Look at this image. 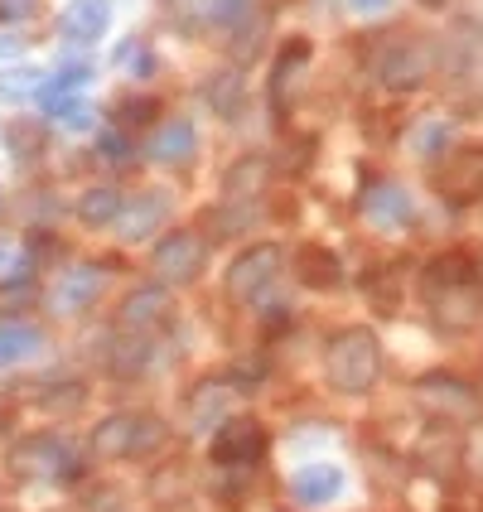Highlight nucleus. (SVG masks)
Wrapping results in <instances>:
<instances>
[{"instance_id":"obj_34","label":"nucleus","mask_w":483,"mask_h":512,"mask_svg":"<svg viewBox=\"0 0 483 512\" xmlns=\"http://www.w3.org/2000/svg\"><path fill=\"white\" fill-rule=\"evenodd\" d=\"M112 512H131V508H112Z\"/></svg>"},{"instance_id":"obj_14","label":"nucleus","mask_w":483,"mask_h":512,"mask_svg":"<svg viewBox=\"0 0 483 512\" xmlns=\"http://www.w3.org/2000/svg\"><path fill=\"white\" fill-rule=\"evenodd\" d=\"M363 218L382 232L406 228L411 223V194L401 184H392V179H382V184H372L368 194H363Z\"/></svg>"},{"instance_id":"obj_2","label":"nucleus","mask_w":483,"mask_h":512,"mask_svg":"<svg viewBox=\"0 0 483 512\" xmlns=\"http://www.w3.org/2000/svg\"><path fill=\"white\" fill-rule=\"evenodd\" d=\"M382 372V343L372 329H343L324 353V377L343 397H363Z\"/></svg>"},{"instance_id":"obj_9","label":"nucleus","mask_w":483,"mask_h":512,"mask_svg":"<svg viewBox=\"0 0 483 512\" xmlns=\"http://www.w3.org/2000/svg\"><path fill=\"white\" fill-rule=\"evenodd\" d=\"M343 493H348V474H343L339 464H329V459L300 464L295 479H290V498L300 508H329V503H339Z\"/></svg>"},{"instance_id":"obj_6","label":"nucleus","mask_w":483,"mask_h":512,"mask_svg":"<svg viewBox=\"0 0 483 512\" xmlns=\"http://www.w3.org/2000/svg\"><path fill=\"white\" fill-rule=\"evenodd\" d=\"M416 397L426 406L430 416H440V421H474L479 416V392L469 387V382H459L450 372H430L416 382Z\"/></svg>"},{"instance_id":"obj_16","label":"nucleus","mask_w":483,"mask_h":512,"mask_svg":"<svg viewBox=\"0 0 483 512\" xmlns=\"http://www.w3.org/2000/svg\"><path fill=\"white\" fill-rule=\"evenodd\" d=\"M102 266H73V271H63V281L54 285V310L58 314H78L83 305H92L97 295H102Z\"/></svg>"},{"instance_id":"obj_8","label":"nucleus","mask_w":483,"mask_h":512,"mask_svg":"<svg viewBox=\"0 0 483 512\" xmlns=\"http://www.w3.org/2000/svg\"><path fill=\"white\" fill-rule=\"evenodd\" d=\"M261 450H266V435L247 416H228L213 430V464H223V469H252Z\"/></svg>"},{"instance_id":"obj_12","label":"nucleus","mask_w":483,"mask_h":512,"mask_svg":"<svg viewBox=\"0 0 483 512\" xmlns=\"http://www.w3.org/2000/svg\"><path fill=\"white\" fill-rule=\"evenodd\" d=\"M165 218H170V194H165V189H145V194H136L131 203H121L116 232H121V242H145Z\"/></svg>"},{"instance_id":"obj_7","label":"nucleus","mask_w":483,"mask_h":512,"mask_svg":"<svg viewBox=\"0 0 483 512\" xmlns=\"http://www.w3.org/2000/svg\"><path fill=\"white\" fill-rule=\"evenodd\" d=\"M155 276L160 281H170V285H184V281H194L203 266H208V242H203L199 232H170L160 247H155Z\"/></svg>"},{"instance_id":"obj_22","label":"nucleus","mask_w":483,"mask_h":512,"mask_svg":"<svg viewBox=\"0 0 483 512\" xmlns=\"http://www.w3.org/2000/svg\"><path fill=\"white\" fill-rule=\"evenodd\" d=\"M121 189L116 184H92L83 199H78V218H83L87 228H107V223H116V213H121Z\"/></svg>"},{"instance_id":"obj_23","label":"nucleus","mask_w":483,"mask_h":512,"mask_svg":"<svg viewBox=\"0 0 483 512\" xmlns=\"http://www.w3.org/2000/svg\"><path fill=\"white\" fill-rule=\"evenodd\" d=\"M300 281L324 290V285H339L343 271H339V256L324 252V247H300Z\"/></svg>"},{"instance_id":"obj_10","label":"nucleus","mask_w":483,"mask_h":512,"mask_svg":"<svg viewBox=\"0 0 483 512\" xmlns=\"http://www.w3.org/2000/svg\"><path fill=\"white\" fill-rule=\"evenodd\" d=\"M170 290L165 285H136L131 295H126V305H121V329L126 334H155V329H165L170 324Z\"/></svg>"},{"instance_id":"obj_20","label":"nucleus","mask_w":483,"mask_h":512,"mask_svg":"<svg viewBox=\"0 0 483 512\" xmlns=\"http://www.w3.org/2000/svg\"><path fill=\"white\" fill-rule=\"evenodd\" d=\"M44 348V334L25 324V319H5L0 324V368H15V363H25Z\"/></svg>"},{"instance_id":"obj_30","label":"nucleus","mask_w":483,"mask_h":512,"mask_svg":"<svg viewBox=\"0 0 483 512\" xmlns=\"http://www.w3.org/2000/svg\"><path fill=\"white\" fill-rule=\"evenodd\" d=\"M464 459H469V469L483 479V426L469 430V445H464Z\"/></svg>"},{"instance_id":"obj_17","label":"nucleus","mask_w":483,"mask_h":512,"mask_svg":"<svg viewBox=\"0 0 483 512\" xmlns=\"http://www.w3.org/2000/svg\"><path fill=\"white\" fill-rule=\"evenodd\" d=\"M445 68H450V78H483V29L479 25H459L445 39Z\"/></svg>"},{"instance_id":"obj_33","label":"nucleus","mask_w":483,"mask_h":512,"mask_svg":"<svg viewBox=\"0 0 483 512\" xmlns=\"http://www.w3.org/2000/svg\"><path fill=\"white\" fill-rule=\"evenodd\" d=\"M102 155L107 160H126V141L121 136H102Z\"/></svg>"},{"instance_id":"obj_19","label":"nucleus","mask_w":483,"mask_h":512,"mask_svg":"<svg viewBox=\"0 0 483 512\" xmlns=\"http://www.w3.org/2000/svg\"><path fill=\"white\" fill-rule=\"evenodd\" d=\"M266 174H271L266 155H242V160H237V165L223 174V194H228V203L256 199V194L266 189Z\"/></svg>"},{"instance_id":"obj_27","label":"nucleus","mask_w":483,"mask_h":512,"mask_svg":"<svg viewBox=\"0 0 483 512\" xmlns=\"http://www.w3.org/2000/svg\"><path fill=\"white\" fill-rule=\"evenodd\" d=\"M39 87V68H10L0 73V97H29Z\"/></svg>"},{"instance_id":"obj_3","label":"nucleus","mask_w":483,"mask_h":512,"mask_svg":"<svg viewBox=\"0 0 483 512\" xmlns=\"http://www.w3.org/2000/svg\"><path fill=\"white\" fill-rule=\"evenodd\" d=\"M165 426L145 411H116L102 426L92 430V459H131L160 445Z\"/></svg>"},{"instance_id":"obj_29","label":"nucleus","mask_w":483,"mask_h":512,"mask_svg":"<svg viewBox=\"0 0 483 512\" xmlns=\"http://www.w3.org/2000/svg\"><path fill=\"white\" fill-rule=\"evenodd\" d=\"M247 5L252 0H208V15L213 20H237V15H247Z\"/></svg>"},{"instance_id":"obj_5","label":"nucleus","mask_w":483,"mask_h":512,"mask_svg":"<svg viewBox=\"0 0 483 512\" xmlns=\"http://www.w3.org/2000/svg\"><path fill=\"white\" fill-rule=\"evenodd\" d=\"M281 261L285 252L276 247V242H261V247H247V252L237 256L228 266V281H223V290H228V300H256L266 285L281 276Z\"/></svg>"},{"instance_id":"obj_15","label":"nucleus","mask_w":483,"mask_h":512,"mask_svg":"<svg viewBox=\"0 0 483 512\" xmlns=\"http://www.w3.org/2000/svg\"><path fill=\"white\" fill-rule=\"evenodd\" d=\"M58 29L73 39V44H92L112 29V0H68Z\"/></svg>"},{"instance_id":"obj_18","label":"nucleus","mask_w":483,"mask_h":512,"mask_svg":"<svg viewBox=\"0 0 483 512\" xmlns=\"http://www.w3.org/2000/svg\"><path fill=\"white\" fill-rule=\"evenodd\" d=\"M194 150H199V131H194V121H189V116L165 121V126L155 131V141H150V155H155L160 165H184Z\"/></svg>"},{"instance_id":"obj_13","label":"nucleus","mask_w":483,"mask_h":512,"mask_svg":"<svg viewBox=\"0 0 483 512\" xmlns=\"http://www.w3.org/2000/svg\"><path fill=\"white\" fill-rule=\"evenodd\" d=\"M232 401H237V387L232 382H199L189 401H184V426L189 430H218L228 421Z\"/></svg>"},{"instance_id":"obj_26","label":"nucleus","mask_w":483,"mask_h":512,"mask_svg":"<svg viewBox=\"0 0 483 512\" xmlns=\"http://www.w3.org/2000/svg\"><path fill=\"white\" fill-rule=\"evenodd\" d=\"M450 136H455L450 121H426V126L411 136V145H416V155H440V150L450 145Z\"/></svg>"},{"instance_id":"obj_24","label":"nucleus","mask_w":483,"mask_h":512,"mask_svg":"<svg viewBox=\"0 0 483 512\" xmlns=\"http://www.w3.org/2000/svg\"><path fill=\"white\" fill-rule=\"evenodd\" d=\"M237 92H242V78H237L232 68H223L218 78H208V83H203V97H208L218 112H232V107H237Z\"/></svg>"},{"instance_id":"obj_32","label":"nucleus","mask_w":483,"mask_h":512,"mask_svg":"<svg viewBox=\"0 0 483 512\" xmlns=\"http://www.w3.org/2000/svg\"><path fill=\"white\" fill-rule=\"evenodd\" d=\"M392 5H397V0H348L353 15H387Z\"/></svg>"},{"instance_id":"obj_1","label":"nucleus","mask_w":483,"mask_h":512,"mask_svg":"<svg viewBox=\"0 0 483 512\" xmlns=\"http://www.w3.org/2000/svg\"><path fill=\"white\" fill-rule=\"evenodd\" d=\"M426 305L430 319L445 329V334H469L483 314V290L479 276L469 271V261L459 256H445L426 271Z\"/></svg>"},{"instance_id":"obj_4","label":"nucleus","mask_w":483,"mask_h":512,"mask_svg":"<svg viewBox=\"0 0 483 512\" xmlns=\"http://www.w3.org/2000/svg\"><path fill=\"white\" fill-rule=\"evenodd\" d=\"M10 469L20 479H68V474H78V459L68 450V440H58V435H25L10 450Z\"/></svg>"},{"instance_id":"obj_31","label":"nucleus","mask_w":483,"mask_h":512,"mask_svg":"<svg viewBox=\"0 0 483 512\" xmlns=\"http://www.w3.org/2000/svg\"><path fill=\"white\" fill-rule=\"evenodd\" d=\"M34 15V0H0V20L15 25V20H29Z\"/></svg>"},{"instance_id":"obj_21","label":"nucleus","mask_w":483,"mask_h":512,"mask_svg":"<svg viewBox=\"0 0 483 512\" xmlns=\"http://www.w3.org/2000/svg\"><path fill=\"white\" fill-rule=\"evenodd\" d=\"M445 194L450 199H479L483 194V150H464V155H455V165H450V174H445Z\"/></svg>"},{"instance_id":"obj_25","label":"nucleus","mask_w":483,"mask_h":512,"mask_svg":"<svg viewBox=\"0 0 483 512\" xmlns=\"http://www.w3.org/2000/svg\"><path fill=\"white\" fill-rule=\"evenodd\" d=\"M87 83H92V68H87V63H68V68H58L54 83L44 87V97H49V102H63L68 92H78V87H87Z\"/></svg>"},{"instance_id":"obj_11","label":"nucleus","mask_w":483,"mask_h":512,"mask_svg":"<svg viewBox=\"0 0 483 512\" xmlns=\"http://www.w3.org/2000/svg\"><path fill=\"white\" fill-rule=\"evenodd\" d=\"M430 73V49L426 44H416V39H401L392 44L382 63H377V78L392 87V92H411V87H421Z\"/></svg>"},{"instance_id":"obj_28","label":"nucleus","mask_w":483,"mask_h":512,"mask_svg":"<svg viewBox=\"0 0 483 512\" xmlns=\"http://www.w3.org/2000/svg\"><path fill=\"white\" fill-rule=\"evenodd\" d=\"M49 116H54V121H63V126H87V121H92V116H87V107L78 102V97L49 102Z\"/></svg>"}]
</instances>
